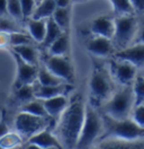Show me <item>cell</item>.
Masks as SVG:
<instances>
[{
	"instance_id": "cell-18",
	"label": "cell",
	"mask_w": 144,
	"mask_h": 149,
	"mask_svg": "<svg viewBox=\"0 0 144 149\" xmlns=\"http://www.w3.org/2000/svg\"><path fill=\"white\" fill-rule=\"evenodd\" d=\"M56 9V2L54 0H41L36 6L35 10L30 18L35 19H46L52 17Z\"/></svg>"
},
{
	"instance_id": "cell-3",
	"label": "cell",
	"mask_w": 144,
	"mask_h": 149,
	"mask_svg": "<svg viewBox=\"0 0 144 149\" xmlns=\"http://www.w3.org/2000/svg\"><path fill=\"white\" fill-rule=\"evenodd\" d=\"M104 133L100 139H114L124 142L144 140V127L138 125L132 118L114 119L102 114Z\"/></svg>"
},
{
	"instance_id": "cell-29",
	"label": "cell",
	"mask_w": 144,
	"mask_h": 149,
	"mask_svg": "<svg viewBox=\"0 0 144 149\" xmlns=\"http://www.w3.org/2000/svg\"><path fill=\"white\" fill-rule=\"evenodd\" d=\"M33 37L30 35H27L25 33L16 31L11 32L10 35V47H16V45H23V44H32L33 43Z\"/></svg>"
},
{
	"instance_id": "cell-4",
	"label": "cell",
	"mask_w": 144,
	"mask_h": 149,
	"mask_svg": "<svg viewBox=\"0 0 144 149\" xmlns=\"http://www.w3.org/2000/svg\"><path fill=\"white\" fill-rule=\"evenodd\" d=\"M135 106V96L133 85L120 86L114 92L111 97L100 109L102 114L111 116L114 119L131 118V113Z\"/></svg>"
},
{
	"instance_id": "cell-13",
	"label": "cell",
	"mask_w": 144,
	"mask_h": 149,
	"mask_svg": "<svg viewBox=\"0 0 144 149\" xmlns=\"http://www.w3.org/2000/svg\"><path fill=\"white\" fill-rule=\"evenodd\" d=\"M114 56L132 62L140 71L144 69V44L142 43H132L129 47L116 51Z\"/></svg>"
},
{
	"instance_id": "cell-24",
	"label": "cell",
	"mask_w": 144,
	"mask_h": 149,
	"mask_svg": "<svg viewBox=\"0 0 144 149\" xmlns=\"http://www.w3.org/2000/svg\"><path fill=\"white\" fill-rule=\"evenodd\" d=\"M34 98H36L34 83L23 85L15 89V100L20 104H26V103L33 101Z\"/></svg>"
},
{
	"instance_id": "cell-41",
	"label": "cell",
	"mask_w": 144,
	"mask_h": 149,
	"mask_svg": "<svg viewBox=\"0 0 144 149\" xmlns=\"http://www.w3.org/2000/svg\"><path fill=\"white\" fill-rule=\"evenodd\" d=\"M36 1H41V0H36Z\"/></svg>"
},
{
	"instance_id": "cell-8",
	"label": "cell",
	"mask_w": 144,
	"mask_h": 149,
	"mask_svg": "<svg viewBox=\"0 0 144 149\" xmlns=\"http://www.w3.org/2000/svg\"><path fill=\"white\" fill-rule=\"evenodd\" d=\"M108 68L114 80L117 84H119V86L133 85L136 76L138 74L137 72L140 71L132 62L114 56L113 59L109 61Z\"/></svg>"
},
{
	"instance_id": "cell-17",
	"label": "cell",
	"mask_w": 144,
	"mask_h": 149,
	"mask_svg": "<svg viewBox=\"0 0 144 149\" xmlns=\"http://www.w3.org/2000/svg\"><path fill=\"white\" fill-rule=\"evenodd\" d=\"M46 26H47V18L46 19H35L29 18L27 22V27L29 35L37 43H42L46 34Z\"/></svg>"
},
{
	"instance_id": "cell-5",
	"label": "cell",
	"mask_w": 144,
	"mask_h": 149,
	"mask_svg": "<svg viewBox=\"0 0 144 149\" xmlns=\"http://www.w3.org/2000/svg\"><path fill=\"white\" fill-rule=\"evenodd\" d=\"M104 133V120L102 115L97 111V107L90 103L86 105V115L82 124V129L77 148H89L92 147L96 141L101 138Z\"/></svg>"
},
{
	"instance_id": "cell-14",
	"label": "cell",
	"mask_w": 144,
	"mask_h": 149,
	"mask_svg": "<svg viewBox=\"0 0 144 149\" xmlns=\"http://www.w3.org/2000/svg\"><path fill=\"white\" fill-rule=\"evenodd\" d=\"M90 32L92 35L113 38L115 32V17L99 16L95 18L90 24Z\"/></svg>"
},
{
	"instance_id": "cell-2",
	"label": "cell",
	"mask_w": 144,
	"mask_h": 149,
	"mask_svg": "<svg viewBox=\"0 0 144 149\" xmlns=\"http://www.w3.org/2000/svg\"><path fill=\"white\" fill-rule=\"evenodd\" d=\"M115 80L105 65L95 61L89 80V103L100 109L115 92Z\"/></svg>"
},
{
	"instance_id": "cell-1",
	"label": "cell",
	"mask_w": 144,
	"mask_h": 149,
	"mask_svg": "<svg viewBox=\"0 0 144 149\" xmlns=\"http://www.w3.org/2000/svg\"><path fill=\"white\" fill-rule=\"evenodd\" d=\"M86 105L81 95H75L60 115L56 137L65 148H77L86 115Z\"/></svg>"
},
{
	"instance_id": "cell-33",
	"label": "cell",
	"mask_w": 144,
	"mask_h": 149,
	"mask_svg": "<svg viewBox=\"0 0 144 149\" xmlns=\"http://www.w3.org/2000/svg\"><path fill=\"white\" fill-rule=\"evenodd\" d=\"M0 31H7V32H16L18 31V25L11 19L0 18Z\"/></svg>"
},
{
	"instance_id": "cell-16",
	"label": "cell",
	"mask_w": 144,
	"mask_h": 149,
	"mask_svg": "<svg viewBox=\"0 0 144 149\" xmlns=\"http://www.w3.org/2000/svg\"><path fill=\"white\" fill-rule=\"evenodd\" d=\"M43 103H44L47 114L51 118H57L61 115V113L64 111V109L68 106L69 101L65 97V95H59V96H54L51 98L43 100Z\"/></svg>"
},
{
	"instance_id": "cell-34",
	"label": "cell",
	"mask_w": 144,
	"mask_h": 149,
	"mask_svg": "<svg viewBox=\"0 0 144 149\" xmlns=\"http://www.w3.org/2000/svg\"><path fill=\"white\" fill-rule=\"evenodd\" d=\"M9 132V127L7 123V119H6V111L2 110L1 111V116H0V138Z\"/></svg>"
},
{
	"instance_id": "cell-30",
	"label": "cell",
	"mask_w": 144,
	"mask_h": 149,
	"mask_svg": "<svg viewBox=\"0 0 144 149\" xmlns=\"http://www.w3.org/2000/svg\"><path fill=\"white\" fill-rule=\"evenodd\" d=\"M8 14L14 19H24L20 0H8Z\"/></svg>"
},
{
	"instance_id": "cell-21",
	"label": "cell",
	"mask_w": 144,
	"mask_h": 149,
	"mask_svg": "<svg viewBox=\"0 0 144 149\" xmlns=\"http://www.w3.org/2000/svg\"><path fill=\"white\" fill-rule=\"evenodd\" d=\"M47 49H48V53L52 56H65L66 52L69 51V36H68V34L63 32Z\"/></svg>"
},
{
	"instance_id": "cell-7",
	"label": "cell",
	"mask_w": 144,
	"mask_h": 149,
	"mask_svg": "<svg viewBox=\"0 0 144 149\" xmlns=\"http://www.w3.org/2000/svg\"><path fill=\"white\" fill-rule=\"evenodd\" d=\"M48 124L47 116H38L27 112L20 111L15 119V129L18 131L23 138L29 139L37 132L46 129Z\"/></svg>"
},
{
	"instance_id": "cell-10",
	"label": "cell",
	"mask_w": 144,
	"mask_h": 149,
	"mask_svg": "<svg viewBox=\"0 0 144 149\" xmlns=\"http://www.w3.org/2000/svg\"><path fill=\"white\" fill-rule=\"evenodd\" d=\"M12 56L15 58V62L17 67V72H16V78L14 83V89L26 84H33L37 79V74L38 69L36 65H30L26 61H24L17 53L12 52Z\"/></svg>"
},
{
	"instance_id": "cell-23",
	"label": "cell",
	"mask_w": 144,
	"mask_h": 149,
	"mask_svg": "<svg viewBox=\"0 0 144 149\" xmlns=\"http://www.w3.org/2000/svg\"><path fill=\"white\" fill-rule=\"evenodd\" d=\"M37 81L41 85L44 86H53V85H60L62 83H66L63 79L59 78L57 76L50 71L46 67H39L38 69V74H37Z\"/></svg>"
},
{
	"instance_id": "cell-31",
	"label": "cell",
	"mask_w": 144,
	"mask_h": 149,
	"mask_svg": "<svg viewBox=\"0 0 144 149\" xmlns=\"http://www.w3.org/2000/svg\"><path fill=\"white\" fill-rule=\"evenodd\" d=\"M131 118L138 125L144 127V103L138 104V105H135L133 111L131 113Z\"/></svg>"
},
{
	"instance_id": "cell-20",
	"label": "cell",
	"mask_w": 144,
	"mask_h": 149,
	"mask_svg": "<svg viewBox=\"0 0 144 149\" xmlns=\"http://www.w3.org/2000/svg\"><path fill=\"white\" fill-rule=\"evenodd\" d=\"M11 47H12V52L17 53L24 61L30 65H37V52L32 44H23Z\"/></svg>"
},
{
	"instance_id": "cell-38",
	"label": "cell",
	"mask_w": 144,
	"mask_h": 149,
	"mask_svg": "<svg viewBox=\"0 0 144 149\" xmlns=\"http://www.w3.org/2000/svg\"><path fill=\"white\" fill-rule=\"evenodd\" d=\"M8 14V0H0V16Z\"/></svg>"
},
{
	"instance_id": "cell-32",
	"label": "cell",
	"mask_w": 144,
	"mask_h": 149,
	"mask_svg": "<svg viewBox=\"0 0 144 149\" xmlns=\"http://www.w3.org/2000/svg\"><path fill=\"white\" fill-rule=\"evenodd\" d=\"M20 2H21L24 19H26L27 17H32L36 8V0H20Z\"/></svg>"
},
{
	"instance_id": "cell-6",
	"label": "cell",
	"mask_w": 144,
	"mask_h": 149,
	"mask_svg": "<svg viewBox=\"0 0 144 149\" xmlns=\"http://www.w3.org/2000/svg\"><path fill=\"white\" fill-rule=\"evenodd\" d=\"M138 24L135 14L115 16V32L111 40L116 51L129 47L134 42Z\"/></svg>"
},
{
	"instance_id": "cell-12",
	"label": "cell",
	"mask_w": 144,
	"mask_h": 149,
	"mask_svg": "<svg viewBox=\"0 0 144 149\" xmlns=\"http://www.w3.org/2000/svg\"><path fill=\"white\" fill-rule=\"evenodd\" d=\"M27 148H62L63 145L56 134H53L47 128L44 130L37 132L36 134L32 136L29 139H27Z\"/></svg>"
},
{
	"instance_id": "cell-35",
	"label": "cell",
	"mask_w": 144,
	"mask_h": 149,
	"mask_svg": "<svg viewBox=\"0 0 144 149\" xmlns=\"http://www.w3.org/2000/svg\"><path fill=\"white\" fill-rule=\"evenodd\" d=\"M10 35L11 32L0 31V47H6L10 45Z\"/></svg>"
},
{
	"instance_id": "cell-40",
	"label": "cell",
	"mask_w": 144,
	"mask_h": 149,
	"mask_svg": "<svg viewBox=\"0 0 144 149\" xmlns=\"http://www.w3.org/2000/svg\"><path fill=\"white\" fill-rule=\"evenodd\" d=\"M140 74H143V76H144V69H143V70H141V72H140Z\"/></svg>"
},
{
	"instance_id": "cell-37",
	"label": "cell",
	"mask_w": 144,
	"mask_h": 149,
	"mask_svg": "<svg viewBox=\"0 0 144 149\" xmlns=\"http://www.w3.org/2000/svg\"><path fill=\"white\" fill-rule=\"evenodd\" d=\"M135 13H144V0H131Z\"/></svg>"
},
{
	"instance_id": "cell-9",
	"label": "cell",
	"mask_w": 144,
	"mask_h": 149,
	"mask_svg": "<svg viewBox=\"0 0 144 149\" xmlns=\"http://www.w3.org/2000/svg\"><path fill=\"white\" fill-rule=\"evenodd\" d=\"M45 67L52 71L55 76L63 79L66 83H70L73 80V67H72L70 60L65 56H52L46 58L45 60Z\"/></svg>"
},
{
	"instance_id": "cell-19",
	"label": "cell",
	"mask_w": 144,
	"mask_h": 149,
	"mask_svg": "<svg viewBox=\"0 0 144 149\" xmlns=\"http://www.w3.org/2000/svg\"><path fill=\"white\" fill-rule=\"evenodd\" d=\"M63 33L61 26L53 19V17L47 18V26H46V34H45L44 41L41 43L43 47H48L54 41Z\"/></svg>"
},
{
	"instance_id": "cell-11",
	"label": "cell",
	"mask_w": 144,
	"mask_h": 149,
	"mask_svg": "<svg viewBox=\"0 0 144 149\" xmlns=\"http://www.w3.org/2000/svg\"><path fill=\"white\" fill-rule=\"evenodd\" d=\"M87 50L92 56L97 58H106V56H114L116 52L115 45L111 38L99 35H93L86 44Z\"/></svg>"
},
{
	"instance_id": "cell-36",
	"label": "cell",
	"mask_w": 144,
	"mask_h": 149,
	"mask_svg": "<svg viewBox=\"0 0 144 149\" xmlns=\"http://www.w3.org/2000/svg\"><path fill=\"white\" fill-rule=\"evenodd\" d=\"M133 43H142V44H144V20L138 24L137 33H136V36H135Z\"/></svg>"
},
{
	"instance_id": "cell-28",
	"label": "cell",
	"mask_w": 144,
	"mask_h": 149,
	"mask_svg": "<svg viewBox=\"0 0 144 149\" xmlns=\"http://www.w3.org/2000/svg\"><path fill=\"white\" fill-rule=\"evenodd\" d=\"M53 19L61 26L62 29H65L69 25L70 22V13L68 7L66 8H62V7H56V9L53 14Z\"/></svg>"
},
{
	"instance_id": "cell-39",
	"label": "cell",
	"mask_w": 144,
	"mask_h": 149,
	"mask_svg": "<svg viewBox=\"0 0 144 149\" xmlns=\"http://www.w3.org/2000/svg\"><path fill=\"white\" fill-rule=\"evenodd\" d=\"M71 0H56V7H62V8H66L69 7Z\"/></svg>"
},
{
	"instance_id": "cell-22",
	"label": "cell",
	"mask_w": 144,
	"mask_h": 149,
	"mask_svg": "<svg viewBox=\"0 0 144 149\" xmlns=\"http://www.w3.org/2000/svg\"><path fill=\"white\" fill-rule=\"evenodd\" d=\"M23 146V136L18 132H7L0 138V148L1 149H14Z\"/></svg>"
},
{
	"instance_id": "cell-15",
	"label": "cell",
	"mask_w": 144,
	"mask_h": 149,
	"mask_svg": "<svg viewBox=\"0 0 144 149\" xmlns=\"http://www.w3.org/2000/svg\"><path fill=\"white\" fill-rule=\"evenodd\" d=\"M34 87H35V97L39 100H46V98H51V97L59 96V95H65L71 89V86L66 83L53 85V86H44V85L39 84L37 79L34 81Z\"/></svg>"
},
{
	"instance_id": "cell-27",
	"label": "cell",
	"mask_w": 144,
	"mask_h": 149,
	"mask_svg": "<svg viewBox=\"0 0 144 149\" xmlns=\"http://www.w3.org/2000/svg\"><path fill=\"white\" fill-rule=\"evenodd\" d=\"M133 91L135 96V105L144 103V76L138 74L133 83Z\"/></svg>"
},
{
	"instance_id": "cell-26",
	"label": "cell",
	"mask_w": 144,
	"mask_h": 149,
	"mask_svg": "<svg viewBox=\"0 0 144 149\" xmlns=\"http://www.w3.org/2000/svg\"><path fill=\"white\" fill-rule=\"evenodd\" d=\"M113 7V11L115 16L122 15H133L135 14L134 7L131 0H108Z\"/></svg>"
},
{
	"instance_id": "cell-25",
	"label": "cell",
	"mask_w": 144,
	"mask_h": 149,
	"mask_svg": "<svg viewBox=\"0 0 144 149\" xmlns=\"http://www.w3.org/2000/svg\"><path fill=\"white\" fill-rule=\"evenodd\" d=\"M20 111L27 112V113H30V114H35V115H38V116H47V118H50V115L46 112L43 100H39V98H34L30 102L23 104L21 107H20Z\"/></svg>"
}]
</instances>
